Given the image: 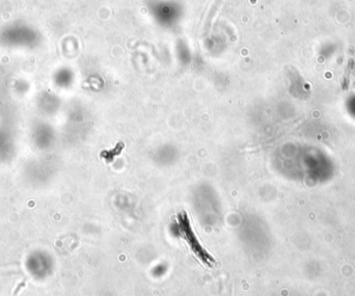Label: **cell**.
I'll return each mask as SVG.
<instances>
[{
	"instance_id": "1",
	"label": "cell",
	"mask_w": 355,
	"mask_h": 296,
	"mask_svg": "<svg viewBox=\"0 0 355 296\" xmlns=\"http://www.w3.org/2000/svg\"><path fill=\"white\" fill-rule=\"evenodd\" d=\"M175 231L177 232L178 236L183 239L187 243L189 249L191 250L192 253L196 256V258L200 260L202 263L206 265L211 266L214 263V259L212 256L206 251L200 245V241L196 237V233L193 232L192 229L191 223L188 218L187 214L182 212L177 216L176 223L174 225Z\"/></svg>"
}]
</instances>
